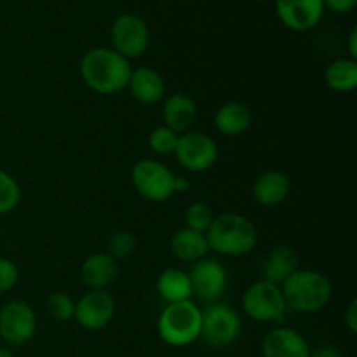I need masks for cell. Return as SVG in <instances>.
<instances>
[{"mask_svg": "<svg viewBox=\"0 0 357 357\" xmlns=\"http://www.w3.org/2000/svg\"><path fill=\"white\" fill-rule=\"evenodd\" d=\"M253 112L243 101H227L213 115V126L223 136H241L250 131Z\"/></svg>", "mask_w": 357, "mask_h": 357, "instance_id": "cell-19", "label": "cell"}, {"mask_svg": "<svg viewBox=\"0 0 357 357\" xmlns=\"http://www.w3.org/2000/svg\"><path fill=\"white\" fill-rule=\"evenodd\" d=\"M209 250L222 257H244L258 244V229L241 213H222L206 232Z\"/></svg>", "mask_w": 357, "mask_h": 357, "instance_id": "cell-2", "label": "cell"}, {"mask_svg": "<svg viewBox=\"0 0 357 357\" xmlns=\"http://www.w3.org/2000/svg\"><path fill=\"white\" fill-rule=\"evenodd\" d=\"M178 138L180 135H176L173 129L166 128L164 124L157 126L149 136V146L157 155H173L178 145Z\"/></svg>", "mask_w": 357, "mask_h": 357, "instance_id": "cell-28", "label": "cell"}, {"mask_svg": "<svg viewBox=\"0 0 357 357\" xmlns=\"http://www.w3.org/2000/svg\"><path fill=\"white\" fill-rule=\"evenodd\" d=\"M155 289L166 303L187 302L192 298V286L188 272L181 268L169 267L157 275Z\"/></svg>", "mask_w": 357, "mask_h": 357, "instance_id": "cell-22", "label": "cell"}, {"mask_svg": "<svg viewBox=\"0 0 357 357\" xmlns=\"http://www.w3.org/2000/svg\"><path fill=\"white\" fill-rule=\"evenodd\" d=\"M44 307L47 316L58 323H66V321L73 319V314H75V300L63 291L51 293L45 298Z\"/></svg>", "mask_w": 357, "mask_h": 357, "instance_id": "cell-26", "label": "cell"}, {"mask_svg": "<svg viewBox=\"0 0 357 357\" xmlns=\"http://www.w3.org/2000/svg\"><path fill=\"white\" fill-rule=\"evenodd\" d=\"M169 250L171 255H173L176 260L195 264V261L201 260V258H206L209 246L208 239H206V234L195 232V230L183 227V229L176 230V232L171 236Z\"/></svg>", "mask_w": 357, "mask_h": 357, "instance_id": "cell-21", "label": "cell"}, {"mask_svg": "<svg viewBox=\"0 0 357 357\" xmlns=\"http://www.w3.org/2000/svg\"><path fill=\"white\" fill-rule=\"evenodd\" d=\"M298 268V253L291 246H288V244H278L265 257L264 265H261V275H264L261 279L281 286Z\"/></svg>", "mask_w": 357, "mask_h": 357, "instance_id": "cell-20", "label": "cell"}, {"mask_svg": "<svg viewBox=\"0 0 357 357\" xmlns=\"http://www.w3.org/2000/svg\"><path fill=\"white\" fill-rule=\"evenodd\" d=\"M192 286V296L204 303H213L225 293L229 284V274L222 261L215 258H201L192 265L188 272Z\"/></svg>", "mask_w": 357, "mask_h": 357, "instance_id": "cell-11", "label": "cell"}, {"mask_svg": "<svg viewBox=\"0 0 357 357\" xmlns=\"http://www.w3.org/2000/svg\"><path fill=\"white\" fill-rule=\"evenodd\" d=\"M176 174L157 159H142L132 166L131 181L135 190L150 202H166L174 195Z\"/></svg>", "mask_w": 357, "mask_h": 357, "instance_id": "cell-7", "label": "cell"}, {"mask_svg": "<svg viewBox=\"0 0 357 357\" xmlns=\"http://www.w3.org/2000/svg\"><path fill=\"white\" fill-rule=\"evenodd\" d=\"M309 354L310 347L305 337L293 328H272L261 340L264 357H309Z\"/></svg>", "mask_w": 357, "mask_h": 357, "instance_id": "cell-14", "label": "cell"}, {"mask_svg": "<svg viewBox=\"0 0 357 357\" xmlns=\"http://www.w3.org/2000/svg\"><path fill=\"white\" fill-rule=\"evenodd\" d=\"M243 321L236 309L225 303L213 302L201 310V335L199 340L213 349L232 345L239 338Z\"/></svg>", "mask_w": 357, "mask_h": 357, "instance_id": "cell-6", "label": "cell"}, {"mask_svg": "<svg viewBox=\"0 0 357 357\" xmlns=\"http://www.w3.org/2000/svg\"><path fill=\"white\" fill-rule=\"evenodd\" d=\"M195 119H197V105L187 93H173L162 101V121L164 126L173 129L176 135L192 131Z\"/></svg>", "mask_w": 357, "mask_h": 357, "instance_id": "cell-18", "label": "cell"}, {"mask_svg": "<svg viewBox=\"0 0 357 357\" xmlns=\"http://www.w3.org/2000/svg\"><path fill=\"white\" fill-rule=\"evenodd\" d=\"M0 357H14L10 347H7V345H0Z\"/></svg>", "mask_w": 357, "mask_h": 357, "instance_id": "cell-35", "label": "cell"}, {"mask_svg": "<svg viewBox=\"0 0 357 357\" xmlns=\"http://www.w3.org/2000/svg\"><path fill=\"white\" fill-rule=\"evenodd\" d=\"M324 0H275V14L286 28L309 31L319 24L324 14Z\"/></svg>", "mask_w": 357, "mask_h": 357, "instance_id": "cell-13", "label": "cell"}, {"mask_svg": "<svg viewBox=\"0 0 357 357\" xmlns=\"http://www.w3.org/2000/svg\"><path fill=\"white\" fill-rule=\"evenodd\" d=\"M213 218H215L213 209L209 208V204H206V202L202 201L190 202V204L187 206V209H185L183 215L185 227L201 234L208 232V229L213 223Z\"/></svg>", "mask_w": 357, "mask_h": 357, "instance_id": "cell-27", "label": "cell"}, {"mask_svg": "<svg viewBox=\"0 0 357 357\" xmlns=\"http://www.w3.org/2000/svg\"><path fill=\"white\" fill-rule=\"evenodd\" d=\"M173 155L176 157L180 166L190 173H204L218 160V145L206 132L187 131L178 138Z\"/></svg>", "mask_w": 357, "mask_h": 357, "instance_id": "cell-10", "label": "cell"}, {"mask_svg": "<svg viewBox=\"0 0 357 357\" xmlns=\"http://www.w3.org/2000/svg\"><path fill=\"white\" fill-rule=\"evenodd\" d=\"M21 187L16 178L0 169V216L9 215L20 206Z\"/></svg>", "mask_w": 357, "mask_h": 357, "instance_id": "cell-25", "label": "cell"}, {"mask_svg": "<svg viewBox=\"0 0 357 357\" xmlns=\"http://www.w3.org/2000/svg\"><path fill=\"white\" fill-rule=\"evenodd\" d=\"M357 0H324V9L335 14H349L356 9Z\"/></svg>", "mask_w": 357, "mask_h": 357, "instance_id": "cell-30", "label": "cell"}, {"mask_svg": "<svg viewBox=\"0 0 357 357\" xmlns=\"http://www.w3.org/2000/svg\"><path fill=\"white\" fill-rule=\"evenodd\" d=\"M291 192V180L284 171L268 169L253 181L251 194L257 204L264 208H278Z\"/></svg>", "mask_w": 357, "mask_h": 357, "instance_id": "cell-15", "label": "cell"}, {"mask_svg": "<svg viewBox=\"0 0 357 357\" xmlns=\"http://www.w3.org/2000/svg\"><path fill=\"white\" fill-rule=\"evenodd\" d=\"M128 89L131 96L142 105H157L166 98V82L162 73L152 66L132 68Z\"/></svg>", "mask_w": 357, "mask_h": 357, "instance_id": "cell-17", "label": "cell"}, {"mask_svg": "<svg viewBox=\"0 0 357 357\" xmlns=\"http://www.w3.org/2000/svg\"><path fill=\"white\" fill-rule=\"evenodd\" d=\"M37 333V314L33 307L20 298L0 307V338L7 347H23Z\"/></svg>", "mask_w": 357, "mask_h": 357, "instance_id": "cell-9", "label": "cell"}, {"mask_svg": "<svg viewBox=\"0 0 357 357\" xmlns=\"http://www.w3.org/2000/svg\"><path fill=\"white\" fill-rule=\"evenodd\" d=\"M121 274V264L107 251L89 255L80 265V279L89 289H107Z\"/></svg>", "mask_w": 357, "mask_h": 357, "instance_id": "cell-16", "label": "cell"}, {"mask_svg": "<svg viewBox=\"0 0 357 357\" xmlns=\"http://www.w3.org/2000/svg\"><path fill=\"white\" fill-rule=\"evenodd\" d=\"M241 305L244 314L257 323H281L288 312L281 286L264 279L248 286Z\"/></svg>", "mask_w": 357, "mask_h": 357, "instance_id": "cell-5", "label": "cell"}, {"mask_svg": "<svg viewBox=\"0 0 357 357\" xmlns=\"http://www.w3.org/2000/svg\"><path fill=\"white\" fill-rule=\"evenodd\" d=\"M288 309L314 314L326 309L333 298V284L326 274L314 268H298L281 284Z\"/></svg>", "mask_w": 357, "mask_h": 357, "instance_id": "cell-3", "label": "cell"}, {"mask_svg": "<svg viewBox=\"0 0 357 357\" xmlns=\"http://www.w3.org/2000/svg\"><path fill=\"white\" fill-rule=\"evenodd\" d=\"M79 72L91 91L112 96L128 89L132 66L129 59L112 47H93L80 58Z\"/></svg>", "mask_w": 357, "mask_h": 357, "instance_id": "cell-1", "label": "cell"}, {"mask_svg": "<svg viewBox=\"0 0 357 357\" xmlns=\"http://www.w3.org/2000/svg\"><path fill=\"white\" fill-rule=\"evenodd\" d=\"M20 279V268L10 258L0 257V295L7 293L17 284Z\"/></svg>", "mask_w": 357, "mask_h": 357, "instance_id": "cell-29", "label": "cell"}, {"mask_svg": "<svg viewBox=\"0 0 357 357\" xmlns=\"http://www.w3.org/2000/svg\"><path fill=\"white\" fill-rule=\"evenodd\" d=\"M136 244L138 243H136L135 232L128 229L115 230L107 243V253L121 264L122 260L132 257V253L136 251Z\"/></svg>", "mask_w": 357, "mask_h": 357, "instance_id": "cell-24", "label": "cell"}, {"mask_svg": "<svg viewBox=\"0 0 357 357\" xmlns=\"http://www.w3.org/2000/svg\"><path fill=\"white\" fill-rule=\"evenodd\" d=\"M347 52H349V58L356 59L357 61V26H354L351 31H349Z\"/></svg>", "mask_w": 357, "mask_h": 357, "instance_id": "cell-33", "label": "cell"}, {"mask_svg": "<svg viewBox=\"0 0 357 357\" xmlns=\"http://www.w3.org/2000/svg\"><path fill=\"white\" fill-rule=\"evenodd\" d=\"M309 357H344L340 349L333 347V345H321L316 351H310Z\"/></svg>", "mask_w": 357, "mask_h": 357, "instance_id": "cell-32", "label": "cell"}, {"mask_svg": "<svg viewBox=\"0 0 357 357\" xmlns=\"http://www.w3.org/2000/svg\"><path fill=\"white\" fill-rule=\"evenodd\" d=\"M324 84L333 93H352L357 87V61L351 58H338L324 70Z\"/></svg>", "mask_w": 357, "mask_h": 357, "instance_id": "cell-23", "label": "cell"}, {"mask_svg": "<svg viewBox=\"0 0 357 357\" xmlns=\"http://www.w3.org/2000/svg\"><path fill=\"white\" fill-rule=\"evenodd\" d=\"M192 183L188 178L185 176H176L174 178V194H187L190 190Z\"/></svg>", "mask_w": 357, "mask_h": 357, "instance_id": "cell-34", "label": "cell"}, {"mask_svg": "<svg viewBox=\"0 0 357 357\" xmlns=\"http://www.w3.org/2000/svg\"><path fill=\"white\" fill-rule=\"evenodd\" d=\"M112 49L132 61L149 51L150 28L142 16L135 13H124L117 16L110 28Z\"/></svg>", "mask_w": 357, "mask_h": 357, "instance_id": "cell-8", "label": "cell"}, {"mask_svg": "<svg viewBox=\"0 0 357 357\" xmlns=\"http://www.w3.org/2000/svg\"><path fill=\"white\" fill-rule=\"evenodd\" d=\"M115 316V298L107 289H89L75 302L73 319L87 331H100Z\"/></svg>", "mask_w": 357, "mask_h": 357, "instance_id": "cell-12", "label": "cell"}, {"mask_svg": "<svg viewBox=\"0 0 357 357\" xmlns=\"http://www.w3.org/2000/svg\"><path fill=\"white\" fill-rule=\"evenodd\" d=\"M344 323L352 335L357 333V298H352L349 302L347 309L344 312Z\"/></svg>", "mask_w": 357, "mask_h": 357, "instance_id": "cell-31", "label": "cell"}, {"mask_svg": "<svg viewBox=\"0 0 357 357\" xmlns=\"http://www.w3.org/2000/svg\"><path fill=\"white\" fill-rule=\"evenodd\" d=\"M201 307L192 300L167 303L157 319V335L169 347H188L201 335Z\"/></svg>", "mask_w": 357, "mask_h": 357, "instance_id": "cell-4", "label": "cell"}]
</instances>
